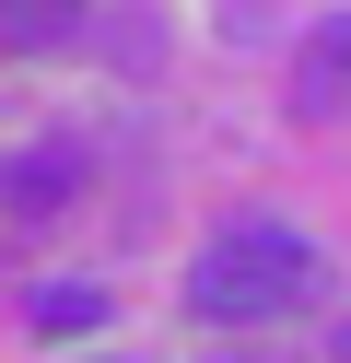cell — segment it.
Instances as JSON below:
<instances>
[{"instance_id": "obj_1", "label": "cell", "mask_w": 351, "mask_h": 363, "mask_svg": "<svg viewBox=\"0 0 351 363\" xmlns=\"http://www.w3.org/2000/svg\"><path fill=\"white\" fill-rule=\"evenodd\" d=\"M316 246L293 235V223H223V235L187 258V305L211 316V328H269V316L316 305Z\"/></svg>"}, {"instance_id": "obj_2", "label": "cell", "mask_w": 351, "mask_h": 363, "mask_svg": "<svg viewBox=\"0 0 351 363\" xmlns=\"http://www.w3.org/2000/svg\"><path fill=\"white\" fill-rule=\"evenodd\" d=\"M351 106V12H328L304 35V118H340Z\"/></svg>"}, {"instance_id": "obj_3", "label": "cell", "mask_w": 351, "mask_h": 363, "mask_svg": "<svg viewBox=\"0 0 351 363\" xmlns=\"http://www.w3.org/2000/svg\"><path fill=\"white\" fill-rule=\"evenodd\" d=\"M70 188H82V164H70V152H12V176H0V199H12L23 223H47Z\"/></svg>"}, {"instance_id": "obj_4", "label": "cell", "mask_w": 351, "mask_h": 363, "mask_svg": "<svg viewBox=\"0 0 351 363\" xmlns=\"http://www.w3.org/2000/svg\"><path fill=\"white\" fill-rule=\"evenodd\" d=\"M35 328H47V340H70V328H106V293H94V281H47V293H35Z\"/></svg>"}]
</instances>
